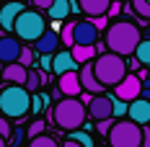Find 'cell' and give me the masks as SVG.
I'll return each mask as SVG.
<instances>
[{
    "label": "cell",
    "instance_id": "1",
    "mask_svg": "<svg viewBox=\"0 0 150 147\" xmlns=\"http://www.w3.org/2000/svg\"><path fill=\"white\" fill-rule=\"evenodd\" d=\"M140 41H142V34L132 21H117L106 29V46L114 54H122V57L135 54Z\"/></svg>",
    "mask_w": 150,
    "mask_h": 147
},
{
    "label": "cell",
    "instance_id": "2",
    "mask_svg": "<svg viewBox=\"0 0 150 147\" xmlns=\"http://www.w3.org/2000/svg\"><path fill=\"white\" fill-rule=\"evenodd\" d=\"M88 119V106L80 101V98H70V96H62L60 101L54 103L52 108V121L65 129V132H75L86 124Z\"/></svg>",
    "mask_w": 150,
    "mask_h": 147
},
{
    "label": "cell",
    "instance_id": "3",
    "mask_svg": "<svg viewBox=\"0 0 150 147\" xmlns=\"http://www.w3.org/2000/svg\"><path fill=\"white\" fill-rule=\"evenodd\" d=\"M31 111V90L18 83H8L0 90V116L21 119Z\"/></svg>",
    "mask_w": 150,
    "mask_h": 147
},
{
    "label": "cell",
    "instance_id": "4",
    "mask_svg": "<svg viewBox=\"0 0 150 147\" xmlns=\"http://www.w3.org/2000/svg\"><path fill=\"white\" fill-rule=\"evenodd\" d=\"M93 72L98 77V83L104 85V88H117L122 80L127 77V62L122 54H114V52H104V54H98L96 62H93Z\"/></svg>",
    "mask_w": 150,
    "mask_h": 147
},
{
    "label": "cell",
    "instance_id": "5",
    "mask_svg": "<svg viewBox=\"0 0 150 147\" xmlns=\"http://www.w3.org/2000/svg\"><path fill=\"white\" fill-rule=\"evenodd\" d=\"M142 139H145V132L132 119L114 121V127L109 132V145L111 147H142Z\"/></svg>",
    "mask_w": 150,
    "mask_h": 147
},
{
    "label": "cell",
    "instance_id": "6",
    "mask_svg": "<svg viewBox=\"0 0 150 147\" xmlns=\"http://www.w3.org/2000/svg\"><path fill=\"white\" fill-rule=\"evenodd\" d=\"M44 31H47V21L36 11H21V15L13 23V34L21 41H36V39H42Z\"/></svg>",
    "mask_w": 150,
    "mask_h": 147
},
{
    "label": "cell",
    "instance_id": "7",
    "mask_svg": "<svg viewBox=\"0 0 150 147\" xmlns=\"http://www.w3.org/2000/svg\"><path fill=\"white\" fill-rule=\"evenodd\" d=\"M114 96L122 98V101H127V103H132L135 98L142 96V77L140 75H127L119 85L114 88Z\"/></svg>",
    "mask_w": 150,
    "mask_h": 147
},
{
    "label": "cell",
    "instance_id": "8",
    "mask_svg": "<svg viewBox=\"0 0 150 147\" xmlns=\"http://www.w3.org/2000/svg\"><path fill=\"white\" fill-rule=\"evenodd\" d=\"M88 116H93L96 121L114 119V101H111V96H93L88 103Z\"/></svg>",
    "mask_w": 150,
    "mask_h": 147
},
{
    "label": "cell",
    "instance_id": "9",
    "mask_svg": "<svg viewBox=\"0 0 150 147\" xmlns=\"http://www.w3.org/2000/svg\"><path fill=\"white\" fill-rule=\"evenodd\" d=\"M73 34H75V44L80 46H96V41H98V29L93 26V21H78Z\"/></svg>",
    "mask_w": 150,
    "mask_h": 147
},
{
    "label": "cell",
    "instance_id": "10",
    "mask_svg": "<svg viewBox=\"0 0 150 147\" xmlns=\"http://www.w3.org/2000/svg\"><path fill=\"white\" fill-rule=\"evenodd\" d=\"M23 52V46L18 44V36H0V62L11 65V62H18Z\"/></svg>",
    "mask_w": 150,
    "mask_h": 147
},
{
    "label": "cell",
    "instance_id": "11",
    "mask_svg": "<svg viewBox=\"0 0 150 147\" xmlns=\"http://www.w3.org/2000/svg\"><path fill=\"white\" fill-rule=\"evenodd\" d=\"M21 11H26L21 0L5 3V5L0 8V29H3V31H13V23H16V18L21 15Z\"/></svg>",
    "mask_w": 150,
    "mask_h": 147
},
{
    "label": "cell",
    "instance_id": "12",
    "mask_svg": "<svg viewBox=\"0 0 150 147\" xmlns=\"http://www.w3.org/2000/svg\"><path fill=\"white\" fill-rule=\"evenodd\" d=\"M57 88L62 90V96H70V98H78V96L83 93L80 72H65V75H60V80H57Z\"/></svg>",
    "mask_w": 150,
    "mask_h": 147
},
{
    "label": "cell",
    "instance_id": "13",
    "mask_svg": "<svg viewBox=\"0 0 150 147\" xmlns=\"http://www.w3.org/2000/svg\"><path fill=\"white\" fill-rule=\"evenodd\" d=\"M127 116L132 119V121H137L140 127H148V124H150V101H145L142 96H140V98H135V101L129 103Z\"/></svg>",
    "mask_w": 150,
    "mask_h": 147
},
{
    "label": "cell",
    "instance_id": "14",
    "mask_svg": "<svg viewBox=\"0 0 150 147\" xmlns=\"http://www.w3.org/2000/svg\"><path fill=\"white\" fill-rule=\"evenodd\" d=\"M52 72L65 75V72H78V59L73 57V52H57L52 57Z\"/></svg>",
    "mask_w": 150,
    "mask_h": 147
},
{
    "label": "cell",
    "instance_id": "15",
    "mask_svg": "<svg viewBox=\"0 0 150 147\" xmlns=\"http://www.w3.org/2000/svg\"><path fill=\"white\" fill-rule=\"evenodd\" d=\"M60 44H62L60 34H54V31L47 29L44 34H42V39H36V41H34V49H36L39 54H54Z\"/></svg>",
    "mask_w": 150,
    "mask_h": 147
},
{
    "label": "cell",
    "instance_id": "16",
    "mask_svg": "<svg viewBox=\"0 0 150 147\" xmlns=\"http://www.w3.org/2000/svg\"><path fill=\"white\" fill-rule=\"evenodd\" d=\"M80 83H83V90L88 93H104V85L98 83V77L93 72V62H86L80 67Z\"/></svg>",
    "mask_w": 150,
    "mask_h": 147
},
{
    "label": "cell",
    "instance_id": "17",
    "mask_svg": "<svg viewBox=\"0 0 150 147\" xmlns=\"http://www.w3.org/2000/svg\"><path fill=\"white\" fill-rule=\"evenodd\" d=\"M26 77H29V67H23L21 62H11V65H5V70H3V80H5V83L26 85Z\"/></svg>",
    "mask_w": 150,
    "mask_h": 147
},
{
    "label": "cell",
    "instance_id": "18",
    "mask_svg": "<svg viewBox=\"0 0 150 147\" xmlns=\"http://www.w3.org/2000/svg\"><path fill=\"white\" fill-rule=\"evenodd\" d=\"M109 8H111V0H80V11L86 15H91V18L106 15Z\"/></svg>",
    "mask_w": 150,
    "mask_h": 147
},
{
    "label": "cell",
    "instance_id": "19",
    "mask_svg": "<svg viewBox=\"0 0 150 147\" xmlns=\"http://www.w3.org/2000/svg\"><path fill=\"white\" fill-rule=\"evenodd\" d=\"M47 13H49L52 21H65L67 15L73 13V8H70V3H67V0H54V3L47 8Z\"/></svg>",
    "mask_w": 150,
    "mask_h": 147
},
{
    "label": "cell",
    "instance_id": "20",
    "mask_svg": "<svg viewBox=\"0 0 150 147\" xmlns=\"http://www.w3.org/2000/svg\"><path fill=\"white\" fill-rule=\"evenodd\" d=\"M70 52H73V57L78 59V65H86V62H91V59L96 57V46H80V44H75L70 46Z\"/></svg>",
    "mask_w": 150,
    "mask_h": 147
},
{
    "label": "cell",
    "instance_id": "21",
    "mask_svg": "<svg viewBox=\"0 0 150 147\" xmlns=\"http://www.w3.org/2000/svg\"><path fill=\"white\" fill-rule=\"evenodd\" d=\"M135 59L140 62V65H148V67H150V39H142V41L137 44Z\"/></svg>",
    "mask_w": 150,
    "mask_h": 147
},
{
    "label": "cell",
    "instance_id": "22",
    "mask_svg": "<svg viewBox=\"0 0 150 147\" xmlns=\"http://www.w3.org/2000/svg\"><path fill=\"white\" fill-rule=\"evenodd\" d=\"M42 83H44V77L36 72V70H34V65H31V67H29V77H26V88H29L31 93H36Z\"/></svg>",
    "mask_w": 150,
    "mask_h": 147
},
{
    "label": "cell",
    "instance_id": "23",
    "mask_svg": "<svg viewBox=\"0 0 150 147\" xmlns=\"http://www.w3.org/2000/svg\"><path fill=\"white\" fill-rule=\"evenodd\" d=\"M70 139H75L80 147H96V142H93V137H91L88 132H83V129H75L73 134H70Z\"/></svg>",
    "mask_w": 150,
    "mask_h": 147
},
{
    "label": "cell",
    "instance_id": "24",
    "mask_svg": "<svg viewBox=\"0 0 150 147\" xmlns=\"http://www.w3.org/2000/svg\"><path fill=\"white\" fill-rule=\"evenodd\" d=\"M29 147H60V145H57L54 137H49V134H39V137H34V139L29 142Z\"/></svg>",
    "mask_w": 150,
    "mask_h": 147
},
{
    "label": "cell",
    "instance_id": "25",
    "mask_svg": "<svg viewBox=\"0 0 150 147\" xmlns=\"http://www.w3.org/2000/svg\"><path fill=\"white\" fill-rule=\"evenodd\" d=\"M111 101H114V119L117 116H127V111H129V103L122 101V98H117V96H111Z\"/></svg>",
    "mask_w": 150,
    "mask_h": 147
},
{
    "label": "cell",
    "instance_id": "26",
    "mask_svg": "<svg viewBox=\"0 0 150 147\" xmlns=\"http://www.w3.org/2000/svg\"><path fill=\"white\" fill-rule=\"evenodd\" d=\"M73 29H75V23H67V26L62 29V34H60V39H62V44H65V46H73V44H75V34H73Z\"/></svg>",
    "mask_w": 150,
    "mask_h": 147
},
{
    "label": "cell",
    "instance_id": "27",
    "mask_svg": "<svg viewBox=\"0 0 150 147\" xmlns=\"http://www.w3.org/2000/svg\"><path fill=\"white\" fill-rule=\"evenodd\" d=\"M132 8H135V13H137V15L150 18V3H148V0H132Z\"/></svg>",
    "mask_w": 150,
    "mask_h": 147
},
{
    "label": "cell",
    "instance_id": "28",
    "mask_svg": "<svg viewBox=\"0 0 150 147\" xmlns=\"http://www.w3.org/2000/svg\"><path fill=\"white\" fill-rule=\"evenodd\" d=\"M44 129H47V124H44V121H42V119H34V121L29 124V129H26V132H29V137L34 139V137H39V134L44 132Z\"/></svg>",
    "mask_w": 150,
    "mask_h": 147
},
{
    "label": "cell",
    "instance_id": "29",
    "mask_svg": "<svg viewBox=\"0 0 150 147\" xmlns=\"http://www.w3.org/2000/svg\"><path fill=\"white\" fill-rule=\"evenodd\" d=\"M44 103H47V101L39 96V93H31V111H29V114H42Z\"/></svg>",
    "mask_w": 150,
    "mask_h": 147
},
{
    "label": "cell",
    "instance_id": "30",
    "mask_svg": "<svg viewBox=\"0 0 150 147\" xmlns=\"http://www.w3.org/2000/svg\"><path fill=\"white\" fill-rule=\"evenodd\" d=\"M34 57H36V52H34V49H23V52H21V57H18V62H21L23 67H31V65H34Z\"/></svg>",
    "mask_w": 150,
    "mask_h": 147
},
{
    "label": "cell",
    "instance_id": "31",
    "mask_svg": "<svg viewBox=\"0 0 150 147\" xmlns=\"http://www.w3.org/2000/svg\"><path fill=\"white\" fill-rule=\"evenodd\" d=\"M111 127H114V119H104V121H96V129H98V134H106V137H109V132H111Z\"/></svg>",
    "mask_w": 150,
    "mask_h": 147
},
{
    "label": "cell",
    "instance_id": "32",
    "mask_svg": "<svg viewBox=\"0 0 150 147\" xmlns=\"http://www.w3.org/2000/svg\"><path fill=\"white\" fill-rule=\"evenodd\" d=\"M0 137H11V121H8V116H0Z\"/></svg>",
    "mask_w": 150,
    "mask_h": 147
},
{
    "label": "cell",
    "instance_id": "33",
    "mask_svg": "<svg viewBox=\"0 0 150 147\" xmlns=\"http://www.w3.org/2000/svg\"><path fill=\"white\" fill-rule=\"evenodd\" d=\"M93 26L96 29H106V15H96L93 18Z\"/></svg>",
    "mask_w": 150,
    "mask_h": 147
},
{
    "label": "cell",
    "instance_id": "34",
    "mask_svg": "<svg viewBox=\"0 0 150 147\" xmlns=\"http://www.w3.org/2000/svg\"><path fill=\"white\" fill-rule=\"evenodd\" d=\"M21 139H23V129H16V132H13V147L21 145Z\"/></svg>",
    "mask_w": 150,
    "mask_h": 147
},
{
    "label": "cell",
    "instance_id": "35",
    "mask_svg": "<svg viewBox=\"0 0 150 147\" xmlns=\"http://www.w3.org/2000/svg\"><path fill=\"white\" fill-rule=\"evenodd\" d=\"M52 3H54V0H34V5H36V8H42V11H47Z\"/></svg>",
    "mask_w": 150,
    "mask_h": 147
},
{
    "label": "cell",
    "instance_id": "36",
    "mask_svg": "<svg viewBox=\"0 0 150 147\" xmlns=\"http://www.w3.org/2000/svg\"><path fill=\"white\" fill-rule=\"evenodd\" d=\"M122 11V3H117V0H114V3H111V8H109V15H117Z\"/></svg>",
    "mask_w": 150,
    "mask_h": 147
},
{
    "label": "cell",
    "instance_id": "37",
    "mask_svg": "<svg viewBox=\"0 0 150 147\" xmlns=\"http://www.w3.org/2000/svg\"><path fill=\"white\" fill-rule=\"evenodd\" d=\"M70 3V8H73V13H80V0H67Z\"/></svg>",
    "mask_w": 150,
    "mask_h": 147
},
{
    "label": "cell",
    "instance_id": "38",
    "mask_svg": "<svg viewBox=\"0 0 150 147\" xmlns=\"http://www.w3.org/2000/svg\"><path fill=\"white\" fill-rule=\"evenodd\" d=\"M142 147H150V127L145 129V139H142Z\"/></svg>",
    "mask_w": 150,
    "mask_h": 147
},
{
    "label": "cell",
    "instance_id": "39",
    "mask_svg": "<svg viewBox=\"0 0 150 147\" xmlns=\"http://www.w3.org/2000/svg\"><path fill=\"white\" fill-rule=\"evenodd\" d=\"M62 147H80V145H78L75 139H70V137H67V142H65V145H62Z\"/></svg>",
    "mask_w": 150,
    "mask_h": 147
},
{
    "label": "cell",
    "instance_id": "40",
    "mask_svg": "<svg viewBox=\"0 0 150 147\" xmlns=\"http://www.w3.org/2000/svg\"><path fill=\"white\" fill-rule=\"evenodd\" d=\"M142 98H145V101H150V88H142Z\"/></svg>",
    "mask_w": 150,
    "mask_h": 147
},
{
    "label": "cell",
    "instance_id": "41",
    "mask_svg": "<svg viewBox=\"0 0 150 147\" xmlns=\"http://www.w3.org/2000/svg\"><path fill=\"white\" fill-rule=\"evenodd\" d=\"M142 88H150V75L145 77V80H142Z\"/></svg>",
    "mask_w": 150,
    "mask_h": 147
},
{
    "label": "cell",
    "instance_id": "42",
    "mask_svg": "<svg viewBox=\"0 0 150 147\" xmlns=\"http://www.w3.org/2000/svg\"><path fill=\"white\" fill-rule=\"evenodd\" d=\"M3 70H5V62H0V77H3Z\"/></svg>",
    "mask_w": 150,
    "mask_h": 147
},
{
    "label": "cell",
    "instance_id": "43",
    "mask_svg": "<svg viewBox=\"0 0 150 147\" xmlns=\"http://www.w3.org/2000/svg\"><path fill=\"white\" fill-rule=\"evenodd\" d=\"M0 147H8V145H5V137H0Z\"/></svg>",
    "mask_w": 150,
    "mask_h": 147
},
{
    "label": "cell",
    "instance_id": "44",
    "mask_svg": "<svg viewBox=\"0 0 150 147\" xmlns=\"http://www.w3.org/2000/svg\"><path fill=\"white\" fill-rule=\"evenodd\" d=\"M148 127H150V124H148Z\"/></svg>",
    "mask_w": 150,
    "mask_h": 147
},
{
    "label": "cell",
    "instance_id": "45",
    "mask_svg": "<svg viewBox=\"0 0 150 147\" xmlns=\"http://www.w3.org/2000/svg\"><path fill=\"white\" fill-rule=\"evenodd\" d=\"M148 3H150V0H148Z\"/></svg>",
    "mask_w": 150,
    "mask_h": 147
}]
</instances>
